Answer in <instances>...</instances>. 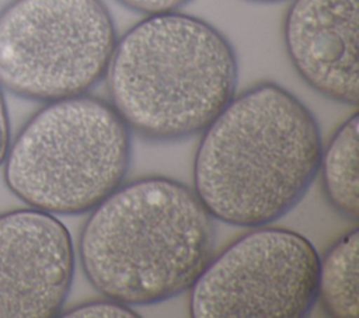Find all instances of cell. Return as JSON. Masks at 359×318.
Listing matches in <instances>:
<instances>
[{
    "mask_svg": "<svg viewBox=\"0 0 359 318\" xmlns=\"http://www.w3.org/2000/svg\"><path fill=\"white\" fill-rule=\"evenodd\" d=\"M130 129L111 105L87 94L50 101L35 112L4 157L7 188L50 214L93 210L123 182Z\"/></svg>",
    "mask_w": 359,
    "mask_h": 318,
    "instance_id": "obj_4",
    "label": "cell"
},
{
    "mask_svg": "<svg viewBox=\"0 0 359 318\" xmlns=\"http://www.w3.org/2000/svg\"><path fill=\"white\" fill-rule=\"evenodd\" d=\"M8 146H10V122H8V113H7V104L4 99L3 88L0 85V165L4 161Z\"/></svg>",
    "mask_w": 359,
    "mask_h": 318,
    "instance_id": "obj_13",
    "label": "cell"
},
{
    "mask_svg": "<svg viewBox=\"0 0 359 318\" xmlns=\"http://www.w3.org/2000/svg\"><path fill=\"white\" fill-rule=\"evenodd\" d=\"M321 151L310 109L282 85L258 83L234 95L203 129L194 191L213 219L268 226L303 199Z\"/></svg>",
    "mask_w": 359,
    "mask_h": 318,
    "instance_id": "obj_1",
    "label": "cell"
},
{
    "mask_svg": "<svg viewBox=\"0 0 359 318\" xmlns=\"http://www.w3.org/2000/svg\"><path fill=\"white\" fill-rule=\"evenodd\" d=\"M237 56L208 21L168 11L146 15L116 39L105 80L128 127L154 141L192 136L236 94Z\"/></svg>",
    "mask_w": 359,
    "mask_h": 318,
    "instance_id": "obj_3",
    "label": "cell"
},
{
    "mask_svg": "<svg viewBox=\"0 0 359 318\" xmlns=\"http://www.w3.org/2000/svg\"><path fill=\"white\" fill-rule=\"evenodd\" d=\"M283 39L294 70L313 90L358 104V0H293Z\"/></svg>",
    "mask_w": 359,
    "mask_h": 318,
    "instance_id": "obj_8",
    "label": "cell"
},
{
    "mask_svg": "<svg viewBox=\"0 0 359 318\" xmlns=\"http://www.w3.org/2000/svg\"><path fill=\"white\" fill-rule=\"evenodd\" d=\"M74 275L66 226L27 207L0 213V318L60 315Z\"/></svg>",
    "mask_w": 359,
    "mask_h": 318,
    "instance_id": "obj_7",
    "label": "cell"
},
{
    "mask_svg": "<svg viewBox=\"0 0 359 318\" xmlns=\"http://www.w3.org/2000/svg\"><path fill=\"white\" fill-rule=\"evenodd\" d=\"M212 214L187 185L147 177L121 185L87 219L81 268L105 297L154 304L191 289L213 256Z\"/></svg>",
    "mask_w": 359,
    "mask_h": 318,
    "instance_id": "obj_2",
    "label": "cell"
},
{
    "mask_svg": "<svg viewBox=\"0 0 359 318\" xmlns=\"http://www.w3.org/2000/svg\"><path fill=\"white\" fill-rule=\"evenodd\" d=\"M320 256L302 234L259 226L212 256L191 286L195 318H303L317 303Z\"/></svg>",
    "mask_w": 359,
    "mask_h": 318,
    "instance_id": "obj_6",
    "label": "cell"
},
{
    "mask_svg": "<svg viewBox=\"0 0 359 318\" xmlns=\"http://www.w3.org/2000/svg\"><path fill=\"white\" fill-rule=\"evenodd\" d=\"M247 1H252V3H275V1H280V0H247Z\"/></svg>",
    "mask_w": 359,
    "mask_h": 318,
    "instance_id": "obj_14",
    "label": "cell"
},
{
    "mask_svg": "<svg viewBox=\"0 0 359 318\" xmlns=\"http://www.w3.org/2000/svg\"><path fill=\"white\" fill-rule=\"evenodd\" d=\"M358 233L346 231L320 258L317 301L334 318L358 317Z\"/></svg>",
    "mask_w": 359,
    "mask_h": 318,
    "instance_id": "obj_10",
    "label": "cell"
},
{
    "mask_svg": "<svg viewBox=\"0 0 359 318\" xmlns=\"http://www.w3.org/2000/svg\"><path fill=\"white\" fill-rule=\"evenodd\" d=\"M63 317H119V318H133L139 317L137 312L132 310L130 305L116 301L114 298L108 300H98V301H86L81 304H77L69 310H65L60 312Z\"/></svg>",
    "mask_w": 359,
    "mask_h": 318,
    "instance_id": "obj_11",
    "label": "cell"
},
{
    "mask_svg": "<svg viewBox=\"0 0 359 318\" xmlns=\"http://www.w3.org/2000/svg\"><path fill=\"white\" fill-rule=\"evenodd\" d=\"M358 112H353L332 134L321 151L318 172L328 202L345 219L358 221Z\"/></svg>",
    "mask_w": 359,
    "mask_h": 318,
    "instance_id": "obj_9",
    "label": "cell"
},
{
    "mask_svg": "<svg viewBox=\"0 0 359 318\" xmlns=\"http://www.w3.org/2000/svg\"><path fill=\"white\" fill-rule=\"evenodd\" d=\"M115 43L101 0H13L0 11V85L43 102L86 94Z\"/></svg>",
    "mask_w": 359,
    "mask_h": 318,
    "instance_id": "obj_5",
    "label": "cell"
},
{
    "mask_svg": "<svg viewBox=\"0 0 359 318\" xmlns=\"http://www.w3.org/2000/svg\"><path fill=\"white\" fill-rule=\"evenodd\" d=\"M130 10L143 13L146 15L178 11L180 7L185 6L191 0H118Z\"/></svg>",
    "mask_w": 359,
    "mask_h": 318,
    "instance_id": "obj_12",
    "label": "cell"
}]
</instances>
